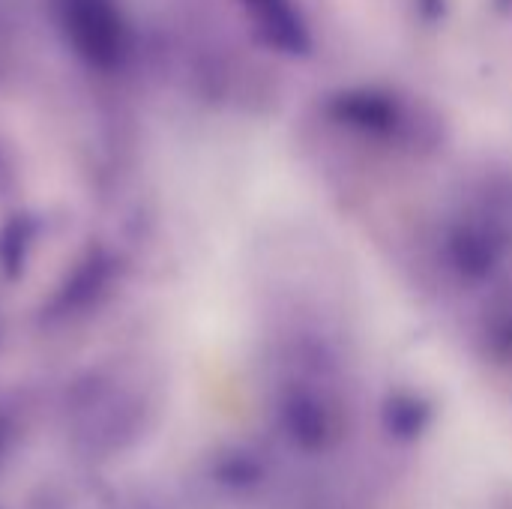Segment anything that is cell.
<instances>
[{"label":"cell","instance_id":"obj_1","mask_svg":"<svg viewBox=\"0 0 512 509\" xmlns=\"http://www.w3.org/2000/svg\"><path fill=\"white\" fill-rule=\"evenodd\" d=\"M57 24L66 48L84 66L111 72L126 60L129 27L114 0H60Z\"/></svg>","mask_w":512,"mask_h":509},{"label":"cell","instance_id":"obj_12","mask_svg":"<svg viewBox=\"0 0 512 509\" xmlns=\"http://www.w3.org/2000/svg\"><path fill=\"white\" fill-rule=\"evenodd\" d=\"M270 3H276V0H243V6H246V12H249V15L261 12V9H264V6H270Z\"/></svg>","mask_w":512,"mask_h":509},{"label":"cell","instance_id":"obj_7","mask_svg":"<svg viewBox=\"0 0 512 509\" xmlns=\"http://www.w3.org/2000/svg\"><path fill=\"white\" fill-rule=\"evenodd\" d=\"M111 282V261L102 249H90L75 267L72 273H66L63 288L57 291V303L63 306V312L78 309V306H90V300L96 294H102Z\"/></svg>","mask_w":512,"mask_h":509},{"label":"cell","instance_id":"obj_6","mask_svg":"<svg viewBox=\"0 0 512 509\" xmlns=\"http://www.w3.org/2000/svg\"><path fill=\"white\" fill-rule=\"evenodd\" d=\"M381 420H384V429L390 438L411 444V441H420L426 435V429L432 426L435 405H432V399H426L417 390H393L384 399Z\"/></svg>","mask_w":512,"mask_h":509},{"label":"cell","instance_id":"obj_5","mask_svg":"<svg viewBox=\"0 0 512 509\" xmlns=\"http://www.w3.org/2000/svg\"><path fill=\"white\" fill-rule=\"evenodd\" d=\"M252 24H255V36L279 54L303 57L312 51L309 24L303 18V9L294 0H276L264 6L261 12L252 15Z\"/></svg>","mask_w":512,"mask_h":509},{"label":"cell","instance_id":"obj_2","mask_svg":"<svg viewBox=\"0 0 512 509\" xmlns=\"http://www.w3.org/2000/svg\"><path fill=\"white\" fill-rule=\"evenodd\" d=\"M324 117L348 132L378 141H402L411 135L405 102L384 87H345L324 99Z\"/></svg>","mask_w":512,"mask_h":509},{"label":"cell","instance_id":"obj_4","mask_svg":"<svg viewBox=\"0 0 512 509\" xmlns=\"http://www.w3.org/2000/svg\"><path fill=\"white\" fill-rule=\"evenodd\" d=\"M285 435L309 453L330 447L339 435L333 405L312 387H291L279 408Z\"/></svg>","mask_w":512,"mask_h":509},{"label":"cell","instance_id":"obj_8","mask_svg":"<svg viewBox=\"0 0 512 509\" xmlns=\"http://www.w3.org/2000/svg\"><path fill=\"white\" fill-rule=\"evenodd\" d=\"M39 225L30 216H12L0 225V273L3 279H21L24 267L30 261V252L36 246Z\"/></svg>","mask_w":512,"mask_h":509},{"label":"cell","instance_id":"obj_9","mask_svg":"<svg viewBox=\"0 0 512 509\" xmlns=\"http://www.w3.org/2000/svg\"><path fill=\"white\" fill-rule=\"evenodd\" d=\"M483 339L492 357L512 363V288L486 309Z\"/></svg>","mask_w":512,"mask_h":509},{"label":"cell","instance_id":"obj_13","mask_svg":"<svg viewBox=\"0 0 512 509\" xmlns=\"http://www.w3.org/2000/svg\"><path fill=\"white\" fill-rule=\"evenodd\" d=\"M498 12H512V0H492Z\"/></svg>","mask_w":512,"mask_h":509},{"label":"cell","instance_id":"obj_11","mask_svg":"<svg viewBox=\"0 0 512 509\" xmlns=\"http://www.w3.org/2000/svg\"><path fill=\"white\" fill-rule=\"evenodd\" d=\"M417 12H420L429 24L444 21V15H447V0H417Z\"/></svg>","mask_w":512,"mask_h":509},{"label":"cell","instance_id":"obj_3","mask_svg":"<svg viewBox=\"0 0 512 509\" xmlns=\"http://www.w3.org/2000/svg\"><path fill=\"white\" fill-rule=\"evenodd\" d=\"M510 234L483 210L447 231V261L465 282H486L504 261Z\"/></svg>","mask_w":512,"mask_h":509},{"label":"cell","instance_id":"obj_14","mask_svg":"<svg viewBox=\"0 0 512 509\" xmlns=\"http://www.w3.org/2000/svg\"><path fill=\"white\" fill-rule=\"evenodd\" d=\"M6 171H9V168H6V162L0 159V174H6Z\"/></svg>","mask_w":512,"mask_h":509},{"label":"cell","instance_id":"obj_10","mask_svg":"<svg viewBox=\"0 0 512 509\" xmlns=\"http://www.w3.org/2000/svg\"><path fill=\"white\" fill-rule=\"evenodd\" d=\"M486 213L510 234L512 240V180L510 183H504V186L486 201Z\"/></svg>","mask_w":512,"mask_h":509}]
</instances>
